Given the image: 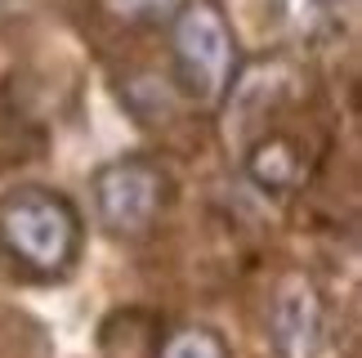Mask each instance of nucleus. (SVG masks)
I'll return each mask as SVG.
<instances>
[{
    "label": "nucleus",
    "instance_id": "2",
    "mask_svg": "<svg viewBox=\"0 0 362 358\" xmlns=\"http://www.w3.org/2000/svg\"><path fill=\"white\" fill-rule=\"evenodd\" d=\"M170 59H175V81L188 94V103L215 108L233 94L238 81V40L224 13L206 0H188L170 23Z\"/></svg>",
    "mask_w": 362,
    "mask_h": 358
},
{
    "label": "nucleus",
    "instance_id": "8",
    "mask_svg": "<svg viewBox=\"0 0 362 358\" xmlns=\"http://www.w3.org/2000/svg\"><path fill=\"white\" fill-rule=\"evenodd\" d=\"M103 5H107V13H117L121 23H134V27H170L188 0H103Z\"/></svg>",
    "mask_w": 362,
    "mask_h": 358
},
{
    "label": "nucleus",
    "instance_id": "4",
    "mask_svg": "<svg viewBox=\"0 0 362 358\" xmlns=\"http://www.w3.org/2000/svg\"><path fill=\"white\" fill-rule=\"evenodd\" d=\"M317 336H322V300L313 282L291 278L273 305V345L282 358H313Z\"/></svg>",
    "mask_w": 362,
    "mask_h": 358
},
{
    "label": "nucleus",
    "instance_id": "6",
    "mask_svg": "<svg viewBox=\"0 0 362 358\" xmlns=\"http://www.w3.org/2000/svg\"><path fill=\"white\" fill-rule=\"evenodd\" d=\"M161 327L152 313H139V309H125L112 313L103 323V336H99V350L103 358H161Z\"/></svg>",
    "mask_w": 362,
    "mask_h": 358
},
{
    "label": "nucleus",
    "instance_id": "7",
    "mask_svg": "<svg viewBox=\"0 0 362 358\" xmlns=\"http://www.w3.org/2000/svg\"><path fill=\"white\" fill-rule=\"evenodd\" d=\"M161 358H228V345L211 327H184L161 340Z\"/></svg>",
    "mask_w": 362,
    "mask_h": 358
},
{
    "label": "nucleus",
    "instance_id": "9",
    "mask_svg": "<svg viewBox=\"0 0 362 358\" xmlns=\"http://www.w3.org/2000/svg\"><path fill=\"white\" fill-rule=\"evenodd\" d=\"M0 5H9V0H0Z\"/></svg>",
    "mask_w": 362,
    "mask_h": 358
},
{
    "label": "nucleus",
    "instance_id": "5",
    "mask_svg": "<svg viewBox=\"0 0 362 358\" xmlns=\"http://www.w3.org/2000/svg\"><path fill=\"white\" fill-rule=\"evenodd\" d=\"M246 175L255 179L259 188H269V192L296 188L300 179H304V153H300V144L286 139V134H269V139H259L246 153Z\"/></svg>",
    "mask_w": 362,
    "mask_h": 358
},
{
    "label": "nucleus",
    "instance_id": "3",
    "mask_svg": "<svg viewBox=\"0 0 362 358\" xmlns=\"http://www.w3.org/2000/svg\"><path fill=\"white\" fill-rule=\"evenodd\" d=\"M175 197V179L148 153L117 157L94 175V206L107 233L117 238H144L161 219V211Z\"/></svg>",
    "mask_w": 362,
    "mask_h": 358
},
{
    "label": "nucleus",
    "instance_id": "1",
    "mask_svg": "<svg viewBox=\"0 0 362 358\" xmlns=\"http://www.w3.org/2000/svg\"><path fill=\"white\" fill-rule=\"evenodd\" d=\"M0 255L27 278L59 282L76 269L81 255V215L54 188L27 184L0 197Z\"/></svg>",
    "mask_w": 362,
    "mask_h": 358
}]
</instances>
